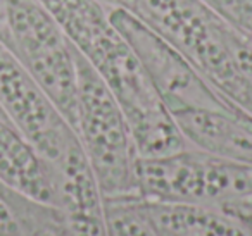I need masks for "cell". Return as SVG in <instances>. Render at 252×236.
<instances>
[{"mask_svg": "<svg viewBox=\"0 0 252 236\" xmlns=\"http://www.w3.org/2000/svg\"><path fill=\"white\" fill-rule=\"evenodd\" d=\"M97 73L126 118L140 159L192 148L164 107L140 57L97 0H40Z\"/></svg>", "mask_w": 252, "mask_h": 236, "instance_id": "cell-1", "label": "cell"}, {"mask_svg": "<svg viewBox=\"0 0 252 236\" xmlns=\"http://www.w3.org/2000/svg\"><path fill=\"white\" fill-rule=\"evenodd\" d=\"M74 49V47H73ZM78 80L74 133L104 198H133L138 153L118 102L85 57L74 49Z\"/></svg>", "mask_w": 252, "mask_h": 236, "instance_id": "cell-2", "label": "cell"}, {"mask_svg": "<svg viewBox=\"0 0 252 236\" xmlns=\"http://www.w3.org/2000/svg\"><path fill=\"white\" fill-rule=\"evenodd\" d=\"M0 45L28 71L74 129V49L49 9L40 0H0Z\"/></svg>", "mask_w": 252, "mask_h": 236, "instance_id": "cell-3", "label": "cell"}, {"mask_svg": "<svg viewBox=\"0 0 252 236\" xmlns=\"http://www.w3.org/2000/svg\"><path fill=\"white\" fill-rule=\"evenodd\" d=\"M138 197L226 208L252 204V164L187 148L164 157L138 159Z\"/></svg>", "mask_w": 252, "mask_h": 236, "instance_id": "cell-4", "label": "cell"}, {"mask_svg": "<svg viewBox=\"0 0 252 236\" xmlns=\"http://www.w3.org/2000/svg\"><path fill=\"white\" fill-rule=\"evenodd\" d=\"M112 25L128 40L169 114L190 109L235 107L158 31L121 7H107Z\"/></svg>", "mask_w": 252, "mask_h": 236, "instance_id": "cell-5", "label": "cell"}, {"mask_svg": "<svg viewBox=\"0 0 252 236\" xmlns=\"http://www.w3.org/2000/svg\"><path fill=\"white\" fill-rule=\"evenodd\" d=\"M0 109L49 166L81 148L74 129L30 73L0 45Z\"/></svg>", "mask_w": 252, "mask_h": 236, "instance_id": "cell-6", "label": "cell"}, {"mask_svg": "<svg viewBox=\"0 0 252 236\" xmlns=\"http://www.w3.org/2000/svg\"><path fill=\"white\" fill-rule=\"evenodd\" d=\"M135 205L158 236H252V207H207L135 197Z\"/></svg>", "mask_w": 252, "mask_h": 236, "instance_id": "cell-7", "label": "cell"}, {"mask_svg": "<svg viewBox=\"0 0 252 236\" xmlns=\"http://www.w3.org/2000/svg\"><path fill=\"white\" fill-rule=\"evenodd\" d=\"M171 118L192 148L252 164V118L238 107L190 109Z\"/></svg>", "mask_w": 252, "mask_h": 236, "instance_id": "cell-8", "label": "cell"}, {"mask_svg": "<svg viewBox=\"0 0 252 236\" xmlns=\"http://www.w3.org/2000/svg\"><path fill=\"white\" fill-rule=\"evenodd\" d=\"M0 183L36 202L56 205L50 166L4 112H0Z\"/></svg>", "mask_w": 252, "mask_h": 236, "instance_id": "cell-9", "label": "cell"}, {"mask_svg": "<svg viewBox=\"0 0 252 236\" xmlns=\"http://www.w3.org/2000/svg\"><path fill=\"white\" fill-rule=\"evenodd\" d=\"M0 236H69L63 210L0 183Z\"/></svg>", "mask_w": 252, "mask_h": 236, "instance_id": "cell-10", "label": "cell"}, {"mask_svg": "<svg viewBox=\"0 0 252 236\" xmlns=\"http://www.w3.org/2000/svg\"><path fill=\"white\" fill-rule=\"evenodd\" d=\"M107 236H158L138 212L133 198H104Z\"/></svg>", "mask_w": 252, "mask_h": 236, "instance_id": "cell-11", "label": "cell"}, {"mask_svg": "<svg viewBox=\"0 0 252 236\" xmlns=\"http://www.w3.org/2000/svg\"><path fill=\"white\" fill-rule=\"evenodd\" d=\"M231 30L252 43V0H202Z\"/></svg>", "mask_w": 252, "mask_h": 236, "instance_id": "cell-12", "label": "cell"}, {"mask_svg": "<svg viewBox=\"0 0 252 236\" xmlns=\"http://www.w3.org/2000/svg\"><path fill=\"white\" fill-rule=\"evenodd\" d=\"M97 2H100L105 7H121L126 11H130L133 5V0H97Z\"/></svg>", "mask_w": 252, "mask_h": 236, "instance_id": "cell-13", "label": "cell"}, {"mask_svg": "<svg viewBox=\"0 0 252 236\" xmlns=\"http://www.w3.org/2000/svg\"><path fill=\"white\" fill-rule=\"evenodd\" d=\"M0 112H4V111H2V109H0Z\"/></svg>", "mask_w": 252, "mask_h": 236, "instance_id": "cell-14", "label": "cell"}, {"mask_svg": "<svg viewBox=\"0 0 252 236\" xmlns=\"http://www.w3.org/2000/svg\"><path fill=\"white\" fill-rule=\"evenodd\" d=\"M69 236H71V235H69Z\"/></svg>", "mask_w": 252, "mask_h": 236, "instance_id": "cell-15", "label": "cell"}]
</instances>
